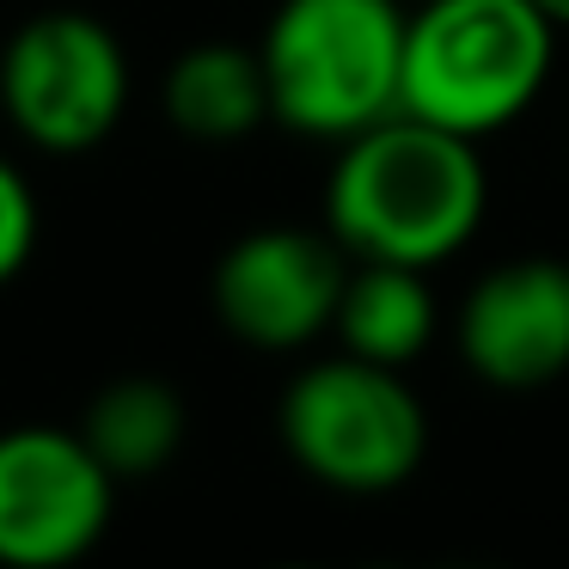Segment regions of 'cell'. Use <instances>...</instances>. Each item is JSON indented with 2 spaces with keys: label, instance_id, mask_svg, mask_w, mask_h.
I'll use <instances>...</instances> for the list:
<instances>
[{
  "label": "cell",
  "instance_id": "1",
  "mask_svg": "<svg viewBox=\"0 0 569 569\" xmlns=\"http://www.w3.org/2000/svg\"><path fill=\"white\" fill-rule=\"evenodd\" d=\"M490 221V166L478 141L447 136L422 117H380L337 141L325 172V233L356 263L441 270Z\"/></svg>",
  "mask_w": 569,
  "mask_h": 569
},
{
  "label": "cell",
  "instance_id": "2",
  "mask_svg": "<svg viewBox=\"0 0 569 569\" xmlns=\"http://www.w3.org/2000/svg\"><path fill=\"white\" fill-rule=\"evenodd\" d=\"M557 43L563 31L532 0H410L398 111L490 141L551 87Z\"/></svg>",
  "mask_w": 569,
  "mask_h": 569
},
{
  "label": "cell",
  "instance_id": "3",
  "mask_svg": "<svg viewBox=\"0 0 569 569\" xmlns=\"http://www.w3.org/2000/svg\"><path fill=\"white\" fill-rule=\"evenodd\" d=\"M410 0H276L258 38L270 123L300 141H337L398 111Z\"/></svg>",
  "mask_w": 569,
  "mask_h": 569
},
{
  "label": "cell",
  "instance_id": "4",
  "mask_svg": "<svg viewBox=\"0 0 569 569\" xmlns=\"http://www.w3.org/2000/svg\"><path fill=\"white\" fill-rule=\"evenodd\" d=\"M276 441L319 490L392 496L429 459V410L398 368L337 349L288 373L276 398Z\"/></svg>",
  "mask_w": 569,
  "mask_h": 569
},
{
  "label": "cell",
  "instance_id": "5",
  "mask_svg": "<svg viewBox=\"0 0 569 569\" xmlns=\"http://www.w3.org/2000/svg\"><path fill=\"white\" fill-rule=\"evenodd\" d=\"M129 50L87 7H43L0 43V117L31 153L74 160L123 129Z\"/></svg>",
  "mask_w": 569,
  "mask_h": 569
},
{
  "label": "cell",
  "instance_id": "6",
  "mask_svg": "<svg viewBox=\"0 0 569 569\" xmlns=\"http://www.w3.org/2000/svg\"><path fill=\"white\" fill-rule=\"evenodd\" d=\"M117 520V478L80 429H0V569H74Z\"/></svg>",
  "mask_w": 569,
  "mask_h": 569
},
{
  "label": "cell",
  "instance_id": "7",
  "mask_svg": "<svg viewBox=\"0 0 569 569\" xmlns=\"http://www.w3.org/2000/svg\"><path fill=\"white\" fill-rule=\"evenodd\" d=\"M349 251L325 227H251L214 258L209 307L221 331L263 356H300L331 337Z\"/></svg>",
  "mask_w": 569,
  "mask_h": 569
},
{
  "label": "cell",
  "instance_id": "8",
  "mask_svg": "<svg viewBox=\"0 0 569 569\" xmlns=\"http://www.w3.org/2000/svg\"><path fill=\"white\" fill-rule=\"evenodd\" d=\"M453 349L496 392H539L569 373V263L508 258L453 307Z\"/></svg>",
  "mask_w": 569,
  "mask_h": 569
},
{
  "label": "cell",
  "instance_id": "9",
  "mask_svg": "<svg viewBox=\"0 0 569 569\" xmlns=\"http://www.w3.org/2000/svg\"><path fill=\"white\" fill-rule=\"evenodd\" d=\"M160 111L178 136L202 141V148H227V141L258 136L270 123L258 43H233V38L184 43L160 74Z\"/></svg>",
  "mask_w": 569,
  "mask_h": 569
},
{
  "label": "cell",
  "instance_id": "10",
  "mask_svg": "<svg viewBox=\"0 0 569 569\" xmlns=\"http://www.w3.org/2000/svg\"><path fill=\"white\" fill-rule=\"evenodd\" d=\"M331 337H337V349H349V356L410 373L422 356H429L435 337H441V300H435L429 270H410V263H356L349 258Z\"/></svg>",
  "mask_w": 569,
  "mask_h": 569
},
{
  "label": "cell",
  "instance_id": "11",
  "mask_svg": "<svg viewBox=\"0 0 569 569\" xmlns=\"http://www.w3.org/2000/svg\"><path fill=\"white\" fill-rule=\"evenodd\" d=\"M80 441L99 453V466L117 483H136L166 471L190 441V405L160 373H117L80 410Z\"/></svg>",
  "mask_w": 569,
  "mask_h": 569
},
{
  "label": "cell",
  "instance_id": "12",
  "mask_svg": "<svg viewBox=\"0 0 569 569\" xmlns=\"http://www.w3.org/2000/svg\"><path fill=\"white\" fill-rule=\"evenodd\" d=\"M38 233H43L38 190H31L26 166L0 153V288L26 276V263L38 258Z\"/></svg>",
  "mask_w": 569,
  "mask_h": 569
},
{
  "label": "cell",
  "instance_id": "13",
  "mask_svg": "<svg viewBox=\"0 0 569 569\" xmlns=\"http://www.w3.org/2000/svg\"><path fill=\"white\" fill-rule=\"evenodd\" d=\"M532 7H539V13H545V19H551V26L569 38V0H532Z\"/></svg>",
  "mask_w": 569,
  "mask_h": 569
},
{
  "label": "cell",
  "instance_id": "14",
  "mask_svg": "<svg viewBox=\"0 0 569 569\" xmlns=\"http://www.w3.org/2000/svg\"><path fill=\"white\" fill-rule=\"evenodd\" d=\"M270 569H319V563H270Z\"/></svg>",
  "mask_w": 569,
  "mask_h": 569
}]
</instances>
